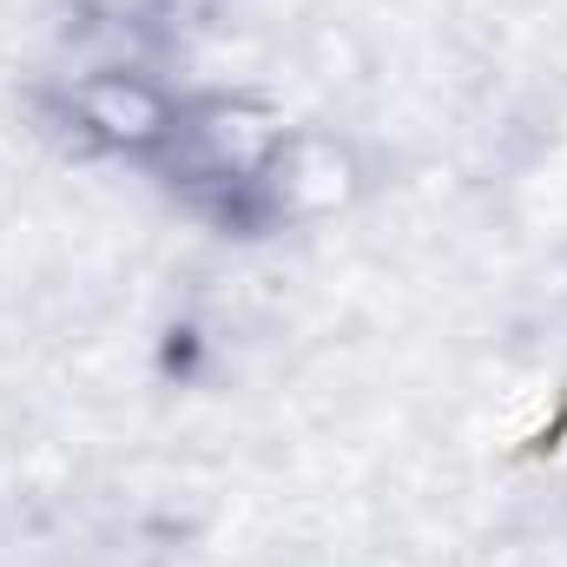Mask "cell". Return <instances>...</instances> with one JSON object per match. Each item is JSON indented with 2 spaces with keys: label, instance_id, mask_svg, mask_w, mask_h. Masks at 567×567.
<instances>
[{
  "label": "cell",
  "instance_id": "6da1fadb",
  "mask_svg": "<svg viewBox=\"0 0 567 567\" xmlns=\"http://www.w3.org/2000/svg\"><path fill=\"white\" fill-rule=\"evenodd\" d=\"M145 178H158L185 212L238 238L278 231L303 192L290 126L245 93H178V113Z\"/></svg>",
  "mask_w": 567,
  "mask_h": 567
},
{
  "label": "cell",
  "instance_id": "7a4b0ae2",
  "mask_svg": "<svg viewBox=\"0 0 567 567\" xmlns=\"http://www.w3.org/2000/svg\"><path fill=\"white\" fill-rule=\"evenodd\" d=\"M178 93L185 86H165V80H152L140 66H93V73H73V86L60 93L53 113H60V126L86 152L145 172L152 152L165 145V126L178 113Z\"/></svg>",
  "mask_w": 567,
  "mask_h": 567
}]
</instances>
